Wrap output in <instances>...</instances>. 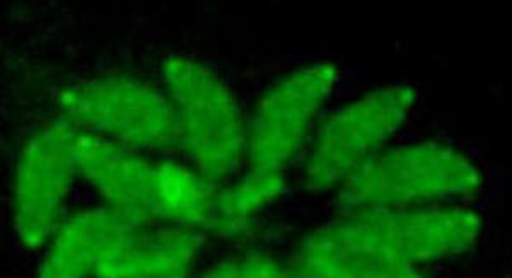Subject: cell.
Instances as JSON below:
<instances>
[{
  "label": "cell",
  "mask_w": 512,
  "mask_h": 278,
  "mask_svg": "<svg viewBox=\"0 0 512 278\" xmlns=\"http://www.w3.org/2000/svg\"><path fill=\"white\" fill-rule=\"evenodd\" d=\"M79 173L105 198L106 207L142 229L178 227L210 231L217 186L195 168L152 161L93 135L77 137Z\"/></svg>",
  "instance_id": "1"
},
{
  "label": "cell",
  "mask_w": 512,
  "mask_h": 278,
  "mask_svg": "<svg viewBox=\"0 0 512 278\" xmlns=\"http://www.w3.org/2000/svg\"><path fill=\"white\" fill-rule=\"evenodd\" d=\"M163 77L181 151L212 185L229 180L248 151V128L233 91L207 65L183 53L164 58Z\"/></svg>",
  "instance_id": "2"
},
{
  "label": "cell",
  "mask_w": 512,
  "mask_h": 278,
  "mask_svg": "<svg viewBox=\"0 0 512 278\" xmlns=\"http://www.w3.org/2000/svg\"><path fill=\"white\" fill-rule=\"evenodd\" d=\"M482 186L477 166L449 145L436 142L379 152L340 186L345 212L448 205Z\"/></svg>",
  "instance_id": "3"
},
{
  "label": "cell",
  "mask_w": 512,
  "mask_h": 278,
  "mask_svg": "<svg viewBox=\"0 0 512 278\" xmlns=\"http://www.w3.org/2000/svg\"><path fill=\"white\" fill-rule=\"evenodd\" d=\"M59 120L135 152L181 151L180 128L168 94L130 77L77 82L60 94Z\"/></svg>",
  "instance_id": "4"
},
{
  "label": "cell",
  "mask_w": 512,
  "mask_h": 278,
  "mask_svg": "<svg viewBox=\"0 0 512 278\" xmlns=\"http://www.w3.org/2000/svg\"><path fill=\"white\" fill-rule=\"evenodd\" d=\"M320 231L354 250L417 268L473 248L482 221L470 210L432 205L345 212Z\"/></svg>",
  "instance_id": "5"
},
{
  "label": "cell",
  "mask_w": 512,
  "mask_h": 278,
  "mask_svg": "<svg viewBox=\"0 0 512 278\" xmlns=\"http://www.w3.org/2000/svg\"><path fill=\"white\" fill-rule=\"evenodd\" d=\"M415 96L407 82L386 84L330 116L311 144L304 166L306 186L325 192L344 185L400 130Z\"/></svg>",
  "instance_id": "6"
},
{
  "label": "cell",
  "mask_w": 512,
  "mask_h": 278,
  "mask_svg": "<svg viewBox=\"0 0 512 278\" xmlns=\"http://www.w3.org/2000/svg\"><path fill=\"white\" fill-rule=\"evenodd\" d=\"M337 79L335 65L315 62L270 86L248 128V171L284 178Z\"/></svg>",
  "instance_id": "7"
},
{
  "label": "cell",
  "mask_w": 512,
  "mask_h": 278,
  "mask_svg": "<svg viewBox=\"0 0 512 278\" xmlns=\"http://www.w3.org/2000/svg\"><path fill=\"white\" fill-rule=\"evenodd\" d=\"M77 137V130L57 120L24 145L14 174L12 214L19 239L28 248L47 243L62 224L65 197L79 173Z\"/></svg>",
  "instance_id": "8"
},
{
  "label": "cell",
  "mask_w": 512,
  "mask_h": 278,
  "mask_svg": "<svg viewBox=\"0 0 512 278\" xmlns=\"http://www.w3.org/2000/svg\"><path fill=\"white\" fill-rule=\"evenodd\" d=\"M140 229L110 207L72 215L53 232L38 278H99Z\"/></svg>",
  "instance_id": "9"
},
{
  "label": "cell",
  "mask_w": 512,
  "mask_h": 278,
  "mask_svg": "<svg viewBox=\"0 0 512 278\" xmlns=\"http://www.w3.org/2000/svg\"><path fill=\"white\" fill-rule=\"evenodd\" d=\"M202 234L178 227L140 229L99 278H190Z\"/></svg>",
  "instance_id": "10"
},
{
  "label": "cell",
  "mask_w": 512,
  "mask_h": 278,
  "mask_svg": "<svg viewBox=\"0 0 512 278\" xmlns=\"http://www.w3.org/2000/svg\"><path fill=\"white\" fill-rule=\"evenodd\" d=\"M284 178H270L246 171L238 181L217 190L214 221L210 231L236 234L250 226L263 209L279 198Z\"/></svg>",
  "instance_id": "11"
},
{
  "label": "cell",
  "mask_w": 512,
  "mask_h": 278,
  "mask_svg": "<svg viewBox=\"0 0 512 278\" xmlns=\"http://www.w3.org/2000/svg\"><path fill=\"white\" fill-rule=\"evenodd\" d=\"M297 251L320 263L335 278H425L419 268L354 250L328 238L320 229L304 239Z\"/></svg>",
  "instance_id": "12"
},
{
  "label": "cell",
  "mask_w": 512,
  "mask_h": 278,
  "mask_svg": "<svg viewBox=\"0 0 512 278\" xmlns=\"http://www.w3.org/2000/svg\"><path fill=\"white\" fill-rule=\"evenodd\" d=\"M241 278H292L287 265L268 256H250L239 261Z\"/></svg>",
  "instance_id": "13"
},
{
  "label": "cell",
  "mask_w": 512,
  "mask_h": 278,
  "mask_svg": "<svg viewBox=\"0 0 512 278\" xmlns=\"http://www.w3.org/2000/svg\"><path fill=\"white\" fill-rule=\"evenodd\" d=\"M287 267L292 278H335L326 268L321 267L320 263L303 255L301 251H297L296 258Z\"/></svg>",
  "instance_id": "14"
},
{
  "label": "cell",
  "mask_w": 512,
  "mask_h": 278,
  "mask_svg": "<svg viewBox=\"0 0 512 278\" xmlns=\"http://www.w3.org/2000/svg\"><path fill=\"white\" fill-rule=\"evenodd\" d=\"M200 278H241L239 261H222L216 267L210 268Z\"/></svg>",
  "instance_id": "15"
}]
</instances>
